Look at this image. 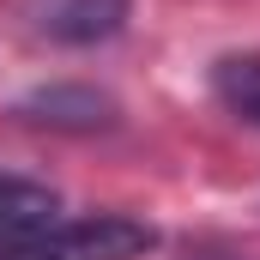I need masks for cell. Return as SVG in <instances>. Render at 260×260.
<instances>
[{"label": "cell", "instance_id": "6da1fadb", "mask_svg": "<svg viewBox=\"0 0 260 260\" xmlns=\"http://www.w3.org/2000/svg\"><path fill=\"white\" fill-rule=\"evenodd\" d=\"M151 224L121 218V212H91V218H73V224H49L30 248H18L12 260H139L151 248Z\"/></svg>", "mask_w": 260, "mask_h": 260}, {"label": "cell", "instance_id": "7a4b0ae2", "mask_svg": "<svg viewBox=\"0 0 260 260\" xmlns=\"http://www.w3.org/2000/svg\"><path fill=\"white\" fill-rule=\"evenodd\" d=\"M61 200L49 194L43 182H24V176H0V260H12L18 248H30L49 224H55Z\"/></svg>", "mask_w": 260, "mask_h": 260}, {"label": "cell", "instance_id": "3957f363", "mask_svg": "<svg viewBox=\"0 0 260 260\" xmlns=\"http://www.w3.org/2000/svg\"><path fill=\"white\" fill-rule=\"evenodd\" d=\"M30 18L55 43H97V37H115L121 30L127 0H37Z\"/></svg>", "mask_w": 260, "mask_h": 260}, {"label": "cell", "instance_id": "277c9868", "mask_svg": "<svg viewBox=\"0 0 260 260\" xmlns=\"http://www.w3.org/2000/svg\"><path fill=\"white\" fill-rule=\"evenodd\" d=\"M212 85H218V97H224L248 127H260V55H230V61H218Z\"/></svg>", "mask_w": 260, "mask_h": 260}]
</instances>
